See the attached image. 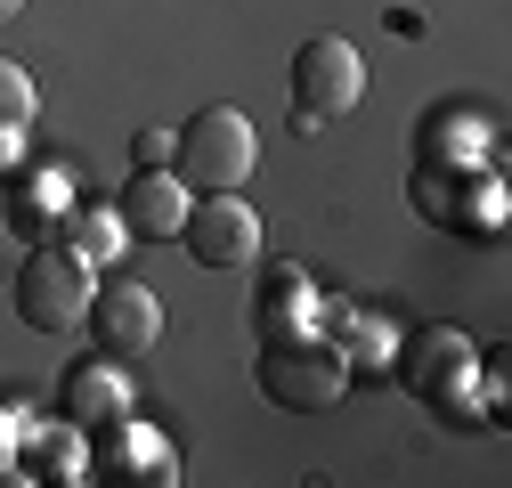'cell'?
<instances>
[{"mask_svg":"<svg viewBox=\"0 0 512 488\" xmlns=\"http://www.w3.org/2000/svg\"><path fill=\"white\" fill-rule=\"evenodd\" d=\"M261 391L269 407H293V415H317L350 391V350L326 342V334H277L261 350Z\"/></svg>","mask_w":512,"mask_h":488,"instance_id":"obj_3","label":"cell"},{"mask_svg":"<svg viewBox=\"0 0 512 488\" xmlns=\"http://www.w3.org/2000/svg\"><path fill=\"white\" fill-rule=\"evenodd\" d=\"M17 318L33 334H74L90 318V293H98V269L74 253V244H33V253L17 261Z\"/></svg>","mask_w":512,"mask_h":488,"instance_id":"obj_2","label":"cell"},{"mask_svg":"<svg viewBox=\"0 0 512 488\" xmlns=\"http://www.w3.org/2000/svg\"><path fill=\"white\" fill-rule=\"evenodd\" d=\"M17 9H25V0H0V17H17Z\"/></svg>","mask_w":512,"mask_h":488,"instance_id":"obj_16","label":"cell"},{"mask_svg":"<svg viewBox=\"0 0 512 488\" xmlns=\"http://www.w3.org/2000/svg\"><path fill=\"white\" fill-rule=\"evenodd\" d=\"M269 277H277V285H261V318H269V310H301V301H309V277H301L293 261L269 269Z\"/></svg>","mask_w":512,"mask_h":488,"instance_id":"obj_13","label":"cell"},{"mask_svg":"<svg viewBox=\"0 0 512 488\" xmlns=\"http://www.w3.org/2000/svg\"><path fill=\"white\" fill-rule=\"evenodd\" d=\"M179 244L196 253V269H252L261 261V212H252L236 188H212V196L187 204Z\"/></svg>","mask_w":512,"mask_h":488,"instance_id":"obj_5","label":"cell"},{"mask_svg":"<svg viewBox=\"0 0 512 488\" xmlns=\"http://www.w3.org/2000/svg\"><path fill=\"white\" fill-rule=\"evenodd\" d=\"M187 204H196V188L171 171V163H139L131 171V188H122V228H131L139 244H179V220H187Z\"/></svg>","mask_w":512,"mask_h":488,"instance_id":"obj_8","label":"cell"},{"mask_svg":"<svg viewBox=\"0 0 512 488\" xmlns=\"http://www.w3.org/2000/svg\"><path fill=\"white\" fill-rule=\"evenodd\" d=\"M82 334H90L106 358H122V366H131V358H147V350L163 342V301H155L139 277H98Z\"/></svg>","mask_w":512,"mask_h":488,"instance_id":"obj_6","label":"cell"},{"mask_svg":"<svg viewBox=\"0 0 512 488\" xmlns=\"http://www.w3.org/2000/svg\"><path fill=\"white\" fill-rule=\"evenodd\" d=\"M57 399H66V423L74 432H106L114 415H131V375H122V358H82L66 366V383H57Z\"/></svg>","mask_w":512,"mask_h":488,"instance_id":"obj_9","label":"cell"},{"mask_svg":"<svg viewBox=\"0 0 512 488\" xmlns=\"http://www.w3.org/2000/svg\"><path fill=\"white\" fill-rule=\"evenodd\" d=\"M252 122H244V106H196L171 131V171L187 179L196 196H212V188H244L252 179Z\"/></svg>","mask_w":512,"mask_h":488,"instance_id":"obj_1","label":"cell"},{"mask_svg":"<svg viewBox=\"0 0 512 488\" xmlns=\"http://www.w3.org/2000/svg\"><path fill=\"white\" fill-rule=\"evenodd\" d=\"M399 383H407L415 399H431L439 415H464V391H472V342H464L456 326L415 334V350L399 358Z\"/></svg>","mask_w":512,"mask_h":488,"instance_id":"obj_7","label":"cell"},{"mask_svg":"<svg viewBox=\"0 0 512 488\" xmlns=\"http://www.w3.org/2000/svg\"><path fill=\"white\" fill-rule=\"evenodd\" d=\"M139 163H171V131H139V147H131V171Z\"/></svg>","mask_w":512,"mask_h":488,"instance_id":"obj_14","label":"cell"},{"mask_svg":"<svg viewBox=\"0 0 512 488\" xmlns=\"http://www.w3.org/2000/svg\"><path fill=\"white\" fill-rule=\"evenodd\" d=\"M358 98H366V57H358V41L309 33V41L293 49V114H301V122H334V114H350Z\"/></svg>","mask_w":512,"mask_h":488,"instance_id":"obj_4","label":"cell"},{"mask_svg":"<svg viewBox=\"0 0 512 488\" xmlns=\"http://www.w3.org/2000/svg\"><path fill=\"white\" fill-rule=\"evenodd\" d=\"M17 155H25V122H0V171H17Z\"/></svg>","mask_w":512,"mask_h":488,"instance_id":"obj_15","label":"cell"},{"mask_svg":"<svg viewBox=\"0 0 512 488\" xmlns=\"http://www.w3.org/2000/svg\"><path fill=\"white\" fill-rule=\"evenodd\" d=\"M66 244L90 261V269H106L122 244H131V228H122V212L114 204H90V212H74V228H66Z\"/></svg>","mask_w":512,"mask_h":488,"instance_id":"obj_10","label":"cell"},{"mask_svg":"<svg viewBox=\"0 0 512 488\" xmlns=\"http://www.w3.org/2000/svg\"><path fill=\"white\" fill-rule=\"evenodd\" d=\"M33 464H41V480H90V448H82V432H74V423H57V432H41Z\"/></svg>","mask_w":512,"mask_h":488,"instance_id":"obj_11","label":"cell"},{"mask_svg":"<svg viewBox=\"0 0 512 488\" xmlns=\"http://www.w3.org/2000/svg\"><path fill=\"white\" fill-rule=\"evenodd\" d=\"M0 122H33V74L17 57H0Z\"/></svg>","mask_w":512,"mask_h":488,"instance_id":"obj_12","label":"cell"}]
</instances>
